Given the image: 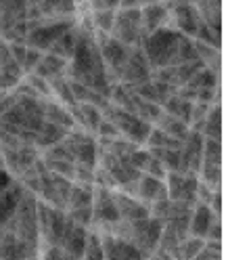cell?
<instances>
[{"label": "cell", "mask_w": 228, "mask_h": 260, "mask_svg": "<svg viewBox=\"0 0 228 260\" xmlns=\"http://www.w3.org/2000/svg\"><path fill=\"white\" fill-rule=\"evenodd\" d=\"M180 31L170 29V27H159L151 31V36L146 38V55L151 57L153 63L166 65L176 59L178 53V42H180Z\"/></svg>", "instance_id": "6da1fadb"}, {"label": "cell", "mask_w": 228, "mask_h": 260, "mask_svg": "<svg viewBox=\"0 0 228 260\" xmlns=\"http://www.w3.org/2000/svg\"><path fill=\"white\" fill-rule=\"evenodd\" d=\"M113 38L120 42H134L142 36V15H140V7L138 9H120L116 13V19H113Z\"/></svg>", "instance_id": "7a4b0ae2"}, {"label": "cell", "mask_w": 228, "mask_h": 260, "mask_svg": "<svg viewBox=\"0 0 228 260\" xmlns=\"http://www.w3.org/2000/svg\"><path fill=\"white\" fill-rule=\"evenodd\" d=\"M140 15H142V29L144 31H155L170 17V7H168V3L157 0V3L140 7Z\"/></svg>", "instance_id": "3957f363"}, {"label": "cell", "mask_w": 228, "mask_h": 260, "mask_svg": "<svg viewBox=\"0 0 228 260\" xmlns=\"http://www.w3.org/2000/svg\"><path fill=\"white\" fill-rule=\"evenodd\" d=\"M103 55L111 65H122L128 59V48L124 42H120L116 38H109L103 42Z\"/></svg>", "instance_id": "277c9868"}, {"label": "cell", "mask_w": 228, "mask_h": 260, "mask_svg": "<svg viewBox=\"0 0 228 260\" xmlns=\"http://www.w3.org/2000/svg\"><path fill=\"white\" fill-rule=\"evenodd\" d=\"M113 19H116V11L105 9V11H90V23L94 29L103 31V34H109L113 27Z\"/></svg>", "instance_id": "5b68a950"}, {"label": "cell", "mask_w": 228, "mask_h": 260, "mask_svg": "<svg viewBox=\"0 0 228 260\" xmlns=\"http://www.w3.org/2000/svg\"><path fill=\"white\" fill-rule=\"evenodd\" d=\"M61 68H63V59H61V57H57V55H48L44 61L40 59L38 74H42V76H51V74L59 72Z\"/></svg>", "instance_id": "8992f818"}]
</instances>
